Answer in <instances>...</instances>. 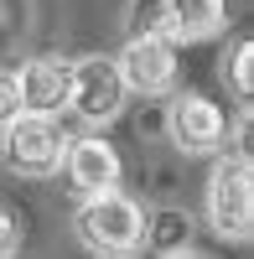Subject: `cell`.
<instances>
[{
	"mask_svg": "<svg viewBox=\"0 0 254 259\" xmlns=\"http://www.w3.org/2000/svg\"><path fill=\"white\" fill-rule=\"evenodd\" d=\"M145 212L135 197H124V192H99V197H83L78 212H73V233L78 244L99 254V259H135L145 249Z\"/></svg>",
	"mask_w": 254,
	"mask_h": 259,
	"instance_id": "cell-1",
	"label": "cell"
},
{
	"mask_svg": "<svg viewBox=\"0 0 254 259\" xmlns=\"http://www.w3.org/2000/svg\"><path fill=\"white\" fill-rule=\"evenodd\" d=\"M207 223L228 244H249L254 233V171L249 156H223L207 177Z\"/></svg>",
	"mask_w": 254,
	"mask_h": 259,
	"instance_id": "cell-2",
	"label": "cell"
},
{
	"mask_svg": "<svg viewBox=\"0 0 254 259\" xmlns=\"http://www.w3.org/2000/svg\"><path fill=\"white\" fill-rule=\"evenodd\" d=\"M62 150H68V140H62V130L52 119H36V114H16L6 130H0V161H6L11 177H52V171L62 166Z\"/></svg>",
	"mask_w": 254,
	"mask_h": 259,
	"instance_id": "cell-3",
	"label": "cell"
},
{
	"mask_svg": "<svg viewBox=\"0 0 254 259\" xmlns=\"http://www.w3.org/2000/svg\"><path fill=\"white\" fill-rule=\"evenodd\" d=\"M166 135L182 156H218L228 140V119L213 99L202 94H177L166 104Z\"/></svg>",
	"mask_w": 254,
	"mask_h": 259,
	"instance_id": "cell-4",
	"label": "cell"
},
{
	"mask_svg": "<svg viewBox=\"0 0 254 259\" xmlns=\"http://www.w3.org/2000/svg\"><path fill=\"white\" fill-rule=\"evenodd\" d=\"M114 73L124 83V94H145V99L172 94V83H177V41H166V36H130L124 52L114 57Z\"/></svg>",
	"mask_w": 254,
	"mask_h": 259,
	"instance_id": "cell-5",
	"label": "cell"
},
{
	"mask_svg": "<svg viewBox=\"0 0 254 259\" xmlns=\"http://www.w3.org/2000/svg\"><path fill=\"white\" fill-rule=\"evenodd\" d=\"M68 109L83 124H109L124 109V83L114 73V57H78L73 62V94Z\"/></svg>",
	"mask_w": 254,
	"mask_h": 259,
	"instance_id": "cell-6",
	"label": "cell"
},
{
	"mask_svg": "<svg viewBox=\"0 0 254 259\" xmlns=\"http://www.w3.org/2000/svg\"><path fill=\"white\" fill-rule=\"evenodd\" d=\"M21 83V114H36V119H52L68 109V94H73V62L68 57H31L26 68L16 73Z\"/></svg>",
	"mask_w": 254,
	"mask_h": 259,
	"instance_id": "cell-7",
	"label": "cell"
},
{
	"mask_svg": "<svg viewBox=\"0 0 254 259\" xmlns=\"http://www.w3.org/2000/svg\"><path fill=\"white\" fill-rule=\"evenodd\" d=\"M62 166H68V182H73V192H78V202L119 187V150L104 140V135L68 140V150H62Z\"/></svg>",
	"mask_w": 254,
	"mask_h": 259,
	"instance_id": "cell-8",
	"label": "cell"
},
{
	"mask_svg": "<svg viewBox=\"0 0 254 259\" xmlns=\"http://www.w3.org/2000/svg\"><path fill=\"white\" fill-rule=\"evenodd\" d=\"M223 16H228L223 0H161L166 41H207L223 31Z\"/></svg>",
	"mask_w": 254,
	"mask_h": 259,
	"instance_id": "cell-9",
	"label": "cell"
},
{
	"mask_svg": "<svg viewBox=\"0 0 254 259\" xmlns=\"http://www.w3.org/2000/svg\"><path fill=\"white\" fill-rule=\"evenodd\" d=\"M223 78L234 83V94H239L244 104L254 99V41H249V36L234 41V52H228V62H223Z\"/></svg>",
	"mask_w": 254,
	"mask_h": 259,
	"instance_id": "cell-10",
	"label": "cell"
},
{
	"mask_svg": "<svg viewBox=\"0 0 254 259\" xmlns=\"http://www.w3.org/2000/svg\"><path fill=\"white\" fill-rule=\"evenodd\" d=\"M16 114H21V83H16L11 68H0V130H6Z\"/></svg>",
	"mask_w": 254,
	"mask_h": 259,
	"instance_id": "cell-11",
	"label": "cell"
},
{
	"mask_svg": "<svg viewBox=\"0 0 254 259\" xmlns=\"http://www.w3.org/2000/svg\"><path fill=\"white\" fill-rule=\"evenodd\" d=\"M16 249H21V228L11 218V207H0V259H16Z\"/></svg>",
	"mask_w": 254,
	"mask_h": 259,
	"instance_id": "cell-12",
	"label": "cell"
},
{
	"mask_svg": "<svg viewBox=\"0 0 254 259\" xmlns=\"http://www.w3.org/2000/svg\"><path fill=\"white\" fill-rule=\"evenodd\" d=\"M172 259H207V254H192V249H177Z\"/></svg>",
	"mask_w": 254,
	"mask_h": 259,
	"instance_id": "cell-13",
	"label": "cell"
}]
</instances>
